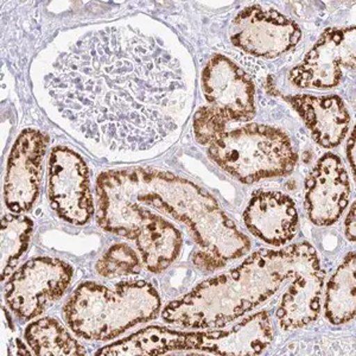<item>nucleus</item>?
<instances>
[{"label":"nucleus","mask_w":356,"mask_h":356,"mask_svg":"<svg viewBox=\"0 0 356 356\" xmlns=\"http://www.w3.org/2000/svg\"><path fill=\"white\" fill-rule=\"evenodd\" d=\"M193 97L179 57L161 38L131 26L86 33L58 55L42 83L50 117L90 149L115 157L174 142Z\"/></svg>","instance_id":"obj_1"},{"label":"nucleus","mask_w":356,"mask_h":356,"mask_svg":"<svg viewBox=\"0 0 356 356\" xmlns=\"http://www.w3.org/2000/svg\"><path fill=\"white\" fill-rule=\"evenodd\" d=\"M97 189L186 226L197 246L193 261L201 270L221 268L251 247L216 200L184 178L142 168L105 171L97 178Z\"/></svg>","instance_id":"obj_2"},{"label":"nucleus","mask_w":356,"mask_h":356,"mask_svg":"<svg viewBox=\"0 0 356 356\" xmlns=\"http://www.w3.org/2000/svg\"><path fill=\"white\" fill-rule=\"evenodd\" d=\"M317 267L320 258L307 243L257 252L239 267L168 304L163 320L184 328H220L264 303L285 282Z\"/></svg>","instance_id":"obj_3"},{"label":"nucleus","mask_w":356,"mask_h":356,"mask_svg":"<svg viewBox=\"0 0 356 356\" xmlns=\"http://www.w3.org/2000/svg\"><path fill=\"white\" fill-rule=\"evenodd\" d=\"M162 302L147 282H122L112 288L86 282L65 303L63 316L79 337L108 341L139 323L154 320Z\"/></svg>","instance_id":"obj_4"},{"label":"nucleus","mask_w":356,"mask_h":356,"mask_svg":"<svg viewBox=\"0 0 356 356\" xmlns=\"http://www.w3.org/2000/svg\"><path fill=\"white\" fill-rule=\"evenodd\" d=\"M273 340L271 320L261 312L225 330L179 332L150 327L106 346L99 356L164 355L168 353L196 350L218 355H259Z\"/></svg>","instance_id":"obj_5"},{"label":"nucleus","mask_w":356,"mask_h":356,"mask_svg":"<svg viewBox=\"0 0 356 356\" xmlns=\"http://www.w3.org/2000/svg\"><path fill=\"white\" fill-rule=\"evenodd\" d=\"M208 154L221 169L247 184L290 174L297 163L290 138L259 124L225 132L211 143Z\"/></svg>","instance_id":"obj_6"},{"label":"nucleus","mask_w":356,"mask_h":356,"mask_svg":"<svg viewBox=\"0 0 356 356\" xmlns=\"http://www.w3.org/2000/svg\"><path fill=\"white\" fill-rule=\"evenodd\" d=\"M73 275V267L63 260L49 257L29 260L8 282L5 300L18 317L33 320L61 298Z\"/></svg>","instance_id":"obj_7"},{"label":"nucleus","mask_w":356,"mask_h":356,"mask_svg":"<svg viewBox=\"0 0 356 356\" xmlns=\"http://www.w3.org/2000/svg\"><path fill=\"white\" fill-rule=\"evenodd\" d=\"M49 199L67 222L85 225L93 215L88 168L68 147H55L49 158Z\"/></svg>","instance_id":"obj_8"},{"label":"nucleus","mask_w":356,"mask_h":356,"mask_svg":"<svg viewBox=\"0 0 356 356\" xmlns=\"http://www.w3.org/2000/svg\"><path fill=\"white\" fill-rule=\"evenodd\" d=\"M300 38L302 31L295 22L259 5L243 10L232 25V43L245 53L265 58L288 53Z\"/></svg>","instance_id":"obj_9"},{"label":"nucleus","mask_w":356,"mask_h":356,"mask_svg":"<svg viewBox=\"0 0 356 356\" xmlns=\"http://www.w3.org/2000/svg\"><path fill=\"white\" fill-rule=\"evenodd\" d=\"M355 26L328 29L300 65L290 72L298 88H332L339 85L344 69L355 65Z\"/></svg>","instance_id":"obj_10"},{"label":"nucleus","mask_w":356,"mask_h":356,"mask_svg":"<svg viewBox=\"0 0 356 356\" xmlns=\"http://www.w3.org/2000/svg\"><path fill=\"white\" fill-rule=\"evenodd\" d=\"M48 138L40 131L24 130L8 156L5 175V203L17 214L31 209L41 186L42 163Z\"/></svg>","instance_id":"obj_11"},{"label":"nucleus","mask_w":356,"mask_h":356,"mask_svg":"<svg viewBox=\"0 0 356 356\" xmlns=\"http://www.w3.org/2000/svg\"><path fill=\"white\" fill-rule=\"evenodd\" d=\"M207 102L228 122H248L255 115V88L243 69L228 57L215 55L202 72Z\"/></svg>","instance_id":"obj_12"},{"label":"nucleus","mask_w":356,"mask_h":356,"mask_svg":"<svg viewBox=\"0 0 356 356\" xmlns=\"http://www.w3.org/2000/svg\"><path fill=\"white\" fill-rule=\"evenodd\" d=\"M350 197L348 174L336 154L321 158L305 184V208L317 226H330L340 219Z\"/></svg>","instance_id":"obj_13"},{"label":"nucleus","mask_w":356,"mask_h":356,"mask_svg":"<svg viewBox=\"0 0 356 356\" xmlns=\"http://www.w3.org/2000/svg\"><path fill=\"white\" fill-rule=\"evenodd\" d=\"M247 229L264 243L282 246L295 236L298 214L288 195L263 191L253 196L243 213Z\"/></svg>","instance_id":"obj_14"},{"label":"nucleus","mask_w":356,"mask_h":356,"mask_svg":"<svg viewBox=\"0 0 356 356\" xmlns=\"http://www.w3.org/2000/svg\"><path fill=\"white\" fill-rule=\"evenodd\" d=\"M285 100L300 114L312 137L323 147H335L348 134L350 115L340 97L290 95Z\"/></svg>","instance_id":"obj_15"},{"label":"nucleus","mask_w":356,"mask_h":356,"mask_svg":"<svg viewBox=\"0 0 356 356\" xmlns=\"http://www.w3.org/2000/svg\"><path fill=\"white\" fill-rule=\"evenodd\" d=\"M323 283L324 271L321 267L304 272L291 280L277 312L284 330L302 328L318 317Z\"/></svg>","instance_id":"obj_16"},{"label":"nucleus","mask_w":356,"mask_h":356,"mask_svg":"<svg viewBox=\"0 0 356 356\" xmlns=\"http://www.w3.org/2000/svg\"><path fill=\"white\" fill-rule=\"evenodd\" d=\"M355 254L350 253L329 280L325 315L332 324L347 323L355 316Z\"/></svg>","instance_id":"obj_17"},{"label":"nucleus","mask_w":356,"mask_h":356,"mask_svg":"<svg viewBox=\"0 0 356 356\" xmlns=\"http://www.w3.org/2000/svg\"><path fill=\"white\" fill-rule=\"evenodd\" d=\"M25 340L36 355L74 356L86 353L81 344L53 318H42L29 324Z\"/></svg>","instance_id":"obj_18"},{"label":"nucleus","mask_w":356,"mask_h":356,"mask_svg":"<svg viewBox=\"0 0 356 356\" xmlns=\"http://www.w3.org/2000/svg\"><path fill=\"white\" fill-rule=\"evenodd\" d=\"M33 223L26 216L8 214L1 220V280L13 273L31 239Z\"/></svg>","instance_id":"obj_19"},{"label":"nucleus","mask_w":356,"mask_h":356,"mask_svg":"<svg viewBox=\"0 0 356 356\" xmlns=\"http://www.w3.org/2000/svg\"><path fill=\"white\" fill-rule=\"evenodd\" d=\"M140 268V258L134 248L124 243L111 247L97 264V273L107 280L137 275Z\"/></svg>","instance_id":"obj_20"},{"label":"nucleus","mask_w":356,"mask_h":356,"mask_svg":"<svg viewBox=\"0 0 356 356\" xmlns=\"http://www.w3.org/2000/svg\"><path fill=\"white\" fill-rule=\"evenodd\" d=\"M227 118L211 106L201 107L194 117V132L196 140L202 145H211L221 134H225Z\"/></svg>","instance_id":"obj_21"},{"label":"nucleus","mask_w":356,"mask_h":356,"mask_svg":"<svg viewBox=\"0 0 356 356\" xmlns=\"http://www.w3.org/2000/svg\"><path fill=\"white\" fill-rule=\"evenodd\" d=\"M356 207L355 203L353 204L350 211H349L348 216L346 220V236L349 241H355L356 235Z\"/></svg>","instance_id":"obj_22"},{"label":"nucleus","mask_w":356,"mask_h":356,"mask_svg":"<svg viewBox=\"0 0 356 356\" xmlns=\"http://www.w3.org/2000/svg\"><path fill=\"white\" fill-rule=\"evenodd\" d=\"M347 156H348L350 168L353 172L355 171V131H353L350 139H349L348 146H347Z\"/></svg>","instance_id":"obj_23"}]
</instances>
